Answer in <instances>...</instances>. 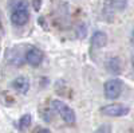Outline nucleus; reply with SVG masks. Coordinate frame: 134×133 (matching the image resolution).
I'll return each mask as SVG.
<instances>
[{
    "label": "nucleus",
    "mask_w": 134,
    "mask_h": 133,
    "mask_svg": "<svg viewBox=\"0 0 134 133\" xmlns=\"http://www.w3.org/2000/svg\"><path fill=\"white\" fill-rule=\"evenodd\" d=\"M106 43H107V35L102 31H97L91 36V44L95 49H100V47L106 46Z\"/></svg>",
    "instance_id": "obj_7"
},
{
    "label": "nucleus",
    "mask_w": 134,
    "mask_h": 133,
    "mask_svg": "<svg viewBox=\"0 0 134 133\" xmlns=\"http://www.w3.org/2000/svg\"><path fill=\"white\" fill-rule=\"evenodd\" d=\"M122 87H124V83H122L121 79H118V78L109 79L105 83V95H106V98H109V99L118 98L122 93Z\"/></svg>",
    "instance_id": "obj_3"
},
{
    "label": "nucleus",
    "mask_w": 134,
    "mask_h": 133,
    "mask_svg": "<svg viewBox=\"0 0 134 133\" xmlns=\"http://www.w3.org/2000/svg\"><path fill=\"white\" fill-rule=\"evenodd\" d=\"M111 6L117 9H124L126 7V0H111Z\"/></svg>",
    "instance_id": "obj_10"
},
{
    "label": "nucleus",
    "mask_w": 134,
    "mask_h": 133,
    "mask_svg": "<svg viewBox=\"0 0 134 133\" xmlns=\"http://www.w3.org/2000/svg\"><path fill=\"white\" fill-rule=\"evenodd\" d=\"M107 70L110 73L119 74L121 73V61L118 58H111L107 61Z\"/></svg>",
    "instance_id": "obj_8"
},
{
    "label": "nucleus",
    "mask_w": 134,
    "mask_h": 133,
    "mask_svg": "<svg viewBox=\"0 0 134 133\" xmlns=\"http://www.w3.org/2000/svg\"><path fill=\"white\" fill-rule=\"evenodd\" d=\"M26 59H27V62H28L31 66H38V65H40V62L43 61V52H42L40 50L35 49V47H32V49H30V50L27 51Z\"/></svg>",
    "instance_id": "obj_5"
},
{
    "label": "nucleus",
    "mask_w": 134,
    "mask_h": 133,
    "mask_svg": "<svg viewBox=\"0 0 134 133\" xmlns=\"http://www.w3.org/2000/svg\"><path fill=\"white\" fill-rule=\"evenodd\" d=\"M12 87L16 92H19L21 94H26L30 89V81L26 77H18V78L14 79V82H12Z\"/></svg>",
    "instance_id": "obj_6"
},
{
    "label": "nucleus",
    "mask_w": 134,
    "mask_h": 133,
    "mask_svg": "<svg viewBox=\"0 0 134 133\" xmlns=\"http://www.w3.org/2000/svg\"><path fill=\"white\" fill-rule=\"evenodd\" d=\"M131 38H133V43H134V30H133V35H131Z\"/></svg>",
    "instance_id": "obj_14"
},
{
    "label": "nucleus",
    "mask_w": 134,
    "mask_h": 133,
    "mask_svg": "<svg viewBox=\"0 0 134 133\" xmlns=\"http://www.w3.org/2000/svg\"><path fill=\"white\" fill-rule=\"evenodd\" d=\"M40 6H42V0H34V8H35V11H39Z\"/></svg>",
    "instance_id": "obj_12"
},
{
    "label": "nucleus",
    "mask_w": 134,
    "mask_h": 133,
    "mask_svg": "<svg viewBox=\"0 0 134 133\" xmlns=\"http://www.w3.org/2000/svg\"><path fill=\"white\" fill-rule=\"evenodd\" d=\"M36 133H51V132H50L48 129H46V128H42V129H39Z\"/></svg>",
    "instance_id": "obj_13"
},
{
    "label": "nucleus",
    "mask_w": 134,
    "mask_h": 133,
    "mask_svg": "<svg viewBox=\"0 0 134 133\" xmlns=\"http://www.w3.org/2000/svg\"><path fill=\"white\" fill-rule=\"evenodd\" d=\"M30 14L28 7L24 0H16V3L12 6V14H11V20L15 26H24L28 22Z\"/></svg>",
    "instance_id": "obj_1"
},
{
    "label": "nucleus",
    "mask_w": 134,
    "mask_h": 133,
    "mask_svg": "<svg viewBox=\"0 0 134 133\" xmlns=\"http://www.w3.org/2000/svg\"><path fill=\"white\" fill-rule=\"evenodd\" d=\"M95 133H111V126L109 124H103L95 130Z\"/></svg>",
    "instance_id": "obj_11"
},
{
    "label": "nucleus",
    "mask_w": 134,
    "mask_h": 133,
    "mask_svg": "<svg viewBox=\"0 0 134 133\" xmlns=\"http://www.w3.org/2000/svg\"><path fill=\"white\" fill-rule=\"evenodd\" d=\"M31 125V116L30 114H24V116H21L20 121H19V128L20 129H26Z\"/></svg>",
    "instance_id": "obj_9"
},
{
    "label": "nucleus",
    "mask_w": 134,
    "mask_h": 133,
    "mask_svg": "<svg viewBox=\"0 0 134 133\" xmlns=\"http://www.w3.org/2000/svg\"><path fill=\"white\" fill-rule=\"evenodd\" d=\"M131 61H133V66H134V57H133V59H131Z\"/></svg>",
    "instance_id": "obj_15"
},
{
    "label": "nucleus",
    "mask_w": 134,
    "mask_h": 133,
    "mask_svg": "<svg viewBox=\"0 0 134 133\" xmlns=\"http://www.w3.org/2000/svg\"><path fill=\"white\" fill-rule=\"evenodd\" d=\"M129 112L130 109L121 104H110L100 109V113L109 117H122V116H126Z\"/></svg>",
    "instance_id": "obj_4"
},
{
    "label": "nucleus",
    "mask_w": 134,
    "mask_h": 133,
    "mask_svg": "<svg viewBox=\"0 0 134 133\" xmlns=\"http://www.w3.org/2000/svg\"><path fill=\"white\" fill-rule=\"evenodd\" d=\"M0 28H2V22H0Z\"/></svg>",
    "instance_id": "obj_16"
},
{
    "label": "nucleus",
    "mask_w": 134,
    "mask_h": 133,
    "mask_svg": "<svg viewBox=\"0 0 134 133\" xmlns=\"http://www.w3.org/2000/svg\"><path fill=\"white\" fill-rule=\"evenodd\" d=\"M52 108H54L55 112L62 117V120L64 121L66 124H69V125H74L75 124V121H76L75 112L69 105H66L64 102L59 101V99H54L52 101Z\"/></svg>",
    "instance_id": "obj_2"
}]
</instances>
